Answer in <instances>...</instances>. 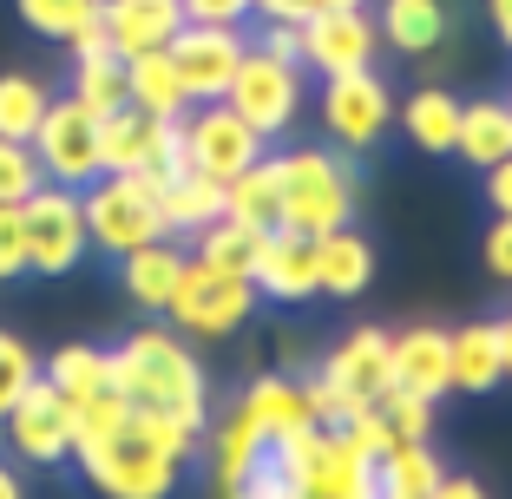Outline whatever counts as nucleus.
Here are the masks:
<instances>
[{
    "instance_id": "f257e3e1",
    "label": "nucleus",
    "mask_w": 512,
    "mask_h": 499,
    "mask_svg": "<svg viewBox=\"0 0 512 499\" xmlns=\"http://www.w3.org/2000/svg\"><path fill=\"white\" fill-rule=\"evenodd\" d=\"M112 388L132 408H158L191 427H211V375L197 362L191 335H178L165 316L138 322V329H125L112 342Z\"/></svg>"
},
{
    "instance_id": "f03ea898",
    "label": "nucleus",
    "mask_w": 512,
    "mask_h": 499,
    "mask_svg": "<svg viewBox=\"0 0 512 499\" xmlns=\"http://www.w3.org/2000/svg\"><path fill=\"white\" fill-rule=\"evenodd\" d=\"M276 158V224L302 230V237H322V230L355 224V165L329 145H289Z\"/></svg>"
},
{
    "instance_id": "7ed1b4c3",
    "label": "nucleus",
    "mask_w": 512,
    "mask_h": 499,
    "mask_svg": "<svg viewBox=\"0 0 512 499\" xmlns=\"http://www.w3.org/2000/svg\"><path fill=\"white\" fill-rule=\"evenodd\" d=\"M73 467L86 473V486L99 499H178V486H184V460H171L165 447H151L132 421L112 427L106 440L73 447Z\"/></svg>"
},
{
    "instance_id": "20e7f679",
    "label": "nucleus",
    "mask_w": 512,
    "mask_h": 499,
    "mask_svg": "<svg viewBox=\"0 0 512 499\" xmlns=\"http://www.w3.org/2000/svg\"><path fill=\"white\" fill-rule=\"evenodd\" d=\"M86 204V243L106 250L112 263L132 257L138 243L165 237V217H158V178L151 171H99V178L79 191Z\"/></svg>"
},
{
    "instance_id": "39448f33",
    "label": "nucleus",
    "mask_w": 512,
    "mask_h": 499,
    "mask_svg": "<svg viewBox=\"0 0 512 499\" xmlns=\"http://www.w3.org/2000/svg\"><path fill=\"white\" fill-rule=\"evenodd\" d=\"M224 106L237 112L263 145H270V138H289V132H296V119H302V106H309V92H302V66L243 46V66H237V79H230Z\"/></svg>"
},
{
    "instance_id": "423d86ee",
    "label": "nucleus",
    "mask_w": 512,
    "mask_h": 499,
    "mask_svg": "<svg viewBox=\"0 0 512 499\" xmlns=\"http://www.w3.org/2000/svg\"><path fill=\"white\" fill-rule=\"evenodd\" d=\"M256 303H263V296H256L250 276H224V270H204V263H184L165 322L178 335H191V342H230V335L256 316Z\"/></svg>"
},
{
    "instance_id": "0eeeda50",
    "label": "nucleus",
    "mask_w": 512,
    "mask_h": 499,
    "mask_svg": "<svg viewBox=\"0 0 512 499\" xmlns=\"http://www.w3.org/2000/svg\"><path fill=\"white\" fill-rule=\"evenodd\" d=\"M316 119L322 132L342 145V152H375L394 125V92L375 66H355V73H329L316 92Z\"/></svg>"
},
{
    "instance_id": "6e6552de",
    "label": "nucleus",
    "mask_w": 512,
    "mask_h": 499,
    "mask_svg": "<svg viewBox=\"0 0 512 499\" xmlns=\"http://www.w3.org/2000/svg\"><path fill=\"white\" fill-rule=\"evenodd\" d=\"M20 230H27V270L33 276H66L86 257V204L66 184H40V191L20 204Z\"/></svg>"
},
{
    "instance_id": "1a4fd4ad",
    "label": "nucleus",
    "mask_w": 512,
    "mask_h": 499,
    "mask_svg": "<svg viewBox=\"0 0 512 499\" xmlns=\"http://www.w3.org/2000/svg\"><path fill=\"white\" fill-rule=\"evenodd\" d=\"M33 145V158H40V171H46V184H66V191H86L92 178H99V119H92L79 99H53L46 106V119H40V132L27 138Z\"/></svg>"
},
{
    "instance_id": "9d476101",
    "label": "nucleus",
    "mask_w": 512,
    "mask_h": 499,
    "mask_svg": "<svg viewBox=\"0 0 512 499\" xmlns=\"http://www.w3.org/2000/svg\"><path fill=\"white\" fill-rule=\"evenodd\" d=\"M381 53V33H375V14L368 7H322V14L296 20V60L302 73H355V66H375Z\"/></svg>"
},
{
    "instance_id": "9b49d317",
    "label": "nucleus",
    "mask_w": 512,
    "mask_h": 499,
    "mask_svg": "<svg viewBox=\"0 0 512 499\" xmlns=\"http://www.w3.org/2000/svg\"><path fill=\"white\" fill-rule=\"evenodd\" d=\"M99 165L106 171H151V178L184 171V119H145L132 106L106 112L99 119Z\"/></svg>"
},
{
    "instance_id": "f8f14e48",
    "label": "nucleus",
    "mask_w": 512,
    "mask_h": 499,
    "mask_svg": "<svg viewBox=\"0 0 512 499\" xmlns=\"http://www.w3.org/2000/svg\"><path fill=\"white\" fill-rule=\"evenodd\" d=\"M243 46H250V33L243 27H197V20H184L178 33H171V66H178L184 79V99L191 106H211V99H224L230 79H237L243 66Z\"/></svg>"
},
{
    "instance_id": "ddd939ff",
    "label": "nucleus",
    "mask_w": 512,
    "mask_h": 499,
    "mask_svg": "<svg viewBox=\"0 0 512 499\" xmlns=\"http://www.w3.org/2000/svg\"><path fill=\"white\" fill-rule=\"evenodd\" d=\"M0 434H7V447H14L27 467H66V460H73V408H66V394L46 375L7 408Z\"/></svg>"
},
{
    "instance_id": "4468645a",
    "label": "nucleus",
    "mask_w": 512,
    "mask_h": 499,
    "mask_svg": "<svg viewBox=\"0 0 512 499\" xmlns=\"http://www.w3.org/2000/svg\"><path fill=\"white\" fill-rule=\"evenodd\" d=\"M270 152L263 138L250 132V125L237 119V112L224 106V99H211V106H191L184 112V165L204 171V178L230 184L243 165H256V158Z\"/></svg>"
},
{
    "instance_id": "2eb2a0df",
    "label": "nucleus",
    "mask_w": 512,
    "mask_h": 499,
    "mask_svg": "<svg viewBox=\"0 0 512 499\" xmlns=\"http://www.w3.org/2000/svg\"><path fill=\"white\" fill-rule=\"evenodd\" d=\"M302 499H375V454H362L342 427H316L296 473Z\"/></svg>"
},
{
    "instance_id": "dca6fc26",
    "label": "nucleus",
    "mask_w": 512,
    "mask_h": 499,
    "mask_svg": "<svg viewBox=\"0 0 512 499\" xmlns=\"http://www.w3.org/2000/svg\"><path fill=\"white\" fill-rule=\"evenodd\" d=\"M250 283H256L263 303H316V237H302V230H289V224L263 230Z\"/></svg>"
},
{
    "instance_id": "f3484780",
    "label": "nucleus",
    "mask_w": 512,
    "mask_h": 499,
    "mask_svg": "<svg viewBox=\"0 0 512 499\" xmlns=\"http://www.w3.org/2000/svg\"><path fill=\"white\" fill-rule=\"evenodd\" d=\"M316 375H329L342 394H355L362 408H375L381 394L394 388V355H388V329H375V322H362V329H348L342 342L329 348V362L316 368Z\"/></svg>"
},
{
    "instance_id": "a211bd4d",
    "label": "nucleus",
    "mask_w": 512,
    "mask_h": 499,
    "mask_svg": "<svg viewBox=\"0 0 512 499\" xmlns=\"http://www.w3.org/2000/svg\"><path fill=\"white\" fill-rule=\"evenodd\" d=\"M388 355H394V388H414V394H427V401L453 394L447 329H434V322H414V329L388 335Z\"/></svg>"
},
{
    "instance_id": "6ab92c4d",
    "label": "nucleus",
    "mask_w": 512,
    "mask_h": 499,
    "mask_svg": "<svg viewBox=\"0 0 512 499\" xmlns=\"http://www.w3.org/2000/svg\"><path fill=\"white\" fill-rule=\"evenodd\" d=\"M99 14H106V46L119 60L158 53V46H171V33L184 27L178 0H99Z\"/></svg>"
},
{
    "instance_id": "aec40b11",
    "label": "nucleus",
    "mask_w": 512,
    "mask_h": 499,
    "mask_svg": "<svg viewBox=\"0 0 512 499\" xmlns=\"http://www.w3.org/2000/svg\"><path fill=\"white\" fill-rule=\"evenodd\" d=\"M184 263H191V250H178L171 237L138 243L132 257H119V283H125V296L138 303V316H165V309H171V296H178Z\"/></svg>"
},
{
    "instance_id": "412c9836",
    "label": "nucleus",
    "mask_w": 512,
    "mask_h": 499,
    "mask_svg": "<svg viewBox=\"0 0 512 499\" xmlns=\"http://www.w3.org/2000/svg\"><path fill=\"white\" fill-rule=\"evenodd\" d=\"M263 460H270V434H263V427L250 421V408L237 401V408L211 427V480H217V499H230L256 467H263Z\"/></svg>"
},
{
    "instance_id": "4be33fe9",
    "label": "nucleus",
    "mask_w": 512,
    "mask_h": 499,
    "mask_svg": "<svg viewBox=\"0 0 512 499\" xmlns=\"http://www.w3.org/2000/svg\"><path fill=\"white\" fill-rule=\"evenodd\" d=\"M368 283H375V243H368L355 224L322 230L316 237V296L348 303V296H362Z\"/></svg>"
},
{
    "instance_id": "5701e85b",
    "label": "nucleus",
    "mask_w": 512,
    "mask_h": 499,
    "mask_svg": "<svg viewBox=\"0 0 512 499\" xmlns=\"http://www.w3.org/2000/svg\"><path fill=\"white\" fill-rule=\"evenodd\" d=\"M375 33H381V46H394L407 60H427L434 46H447L453 14H447V0H381Z\"/></svg>"
},
{
    "instance_id": "b1692460",
    "label": "nucleus",
    "mask_w": 512,
    "mask_h": 499,
    "mask_svg": "<svg viewBox=\"0 0 512 499\" xmlns=\"http://www.w3.org/2000/svg\"><path fill=\"white\" fill-rule=\"evenodd\" d=\"M158 217H165V237H197L204 224L224 217V184L191 165L171 171V178H158Z\"/></svg>"
},
{
    "instance_id": "393cba45",
    "label": "nucleus",
    "mask_w": 512,
    "mask_h": 499,
    "mask_svg": "<svg viewBox=\"0 0 512 499\" xmlns=\"http://www.w3.org/2000/svg\"><path fill=\"white\" fill-rule=\"evenodd\" d=\"M125 106L145 112V119H184V112H191L184 79H178V66H171L165 46H158V53H132V60H125Z\"/></svg>"
},
{
    "instance_id": "a878e982",
    "label": "nucleus",
    "mask_w": 512,
    "mask_h": 499,
    "mask_svg": "<svg viewBox=\"0 0 512 499\" xmlns=\"http://www.w3.org/2000/svg\"><path fill=\"white\" fill-rule=\"evenodd\" d=\"M447 480L434 440H388V454H375V499H427Z\"/></svg>"
},
{
    "instance_id": "bb28decb",
    "label": "nucleus",
    "mask_w": 512,
    "mask_h": 499,
    "mask_svg": "<svg viewBox=\"0 0 512 499\" xmlns=\"http://www.w3.org/2000/svg\"><path fill=\"white\" fill-rule=\"evenodd\" d=\"M401 132L414 152L427 158H447L453 152V132H460V99L447 86H414L401 99Z\"/></svg>"
},
{
    "instance_id": "cd10ccee",
    "label": "nucleus",
    "mask_w": 512,
    "mask_h": 499,
    "mask_svg": "<svg viewBox=\"0 0 512 499\" xmlns=\"http://www.w3.org/2000/svg\"><path fill=\"white\" fill-rule=\"evenodd\" d=\"M447 355H453V394H493L499 381H506V362H499V329H493V322L447 329Z\"/></svg>"
},
{
    "instance_id": "c85d7f7f",
    "label": "nucleus",
    "mask_w": 512,
    "mask_h": 499,
    "mask_svg": "<svg viewBox=\"0 0 512 499\" xmlns=\"http://www.w3.org/2000/svg\"><path fill=\"white\" fill-rule=\"evenodd\" d=\"M453 152L467 158L473 171L512 158V106L506 99H467L460 106V132H453Z\"/></svg>"
},
{
    "instance_id": "c756f323",
    "label": "nucleus",
    "mask_w": 512,
    "mask_h": 499,
    "mask_svg": "<svg viewBox=\"0 0 512 499\" xmlns=\"http://www.w3.org/2000/svg\"><path fill=\"white\" fill-rule=\"evenodd\" d=\"M66 99H79V106H86L92 119L119 112V106H125V60L112 53V46L73 53V66H66Z\"/></svg>"
},
{
    "instance_id": "7c9ffc66",
    "label": "nucleus",
    "mask_w": 512,
    "mask_h": 499,
    "mask_svg": "<svg viewBox=\"0 0 512 499\" xmlns=\"http://www.w3.org/2000/svg\"><path fill=\"white\" fill-rule=\"evenodd\" d=\"M243 408H250V421L263 427L270 440H289L296 427H316V421H309V401H302V381L296 375H256L250 388H243Z\"/></svg>"
},
{
    "instance_id": "2f4dec72",
    "label": "nucleus",
    "mask_w": 512,
    "mask_h": 499,
    "mask_svg": "<svg viewBox=\"0 0 512 499\" xmlns=\"http://www.w3.org/2000/svg\"><path fill=\"white\" fill-rule=\"evenodd\" d=\"M40 375L53 381L66 401L106 394V388H112V348H99V342H60V348L40 362Z\"/></svg>"
},
{
    "instance_id": "473e14b6",
    "label": "nucleus",
    "mask_w": 512,
    "mask_h": 499,
    "mask_svg": "<svg viewBox=\"0 0 512 499\" xmlns=\"http://www.w3.org/2000/svg\"><path fill=\"white\" fill-rule=\"evenodd\" d=\"M224 217L243 230H276V158L270 152L224 184Z\"/></svg>"
},
{
    "instance_id": "72a5a7b5",
    "label": "nucleus",
    "mask_w": 512,
    "mask_h": 499,
    "mask_svg": "<svg viewBox=\"0 0 512 499\" xmlns=\"http://www.w3.org/2000/svg\"><path fill=\"white\" fill-rule=\"evenodd\" d=\"M46 106H53V86H46L40 73H0V138H20L27 145L33 132H40Z\"/></svg>"
},
{
    "instance_id": "f704fd0d",
    "label": "nucleus",
    "mask_w": 512,
    "mask_h": 499,
    "mask_svg": "<svg viewBox=\"0 0 512 499\" xmlns=\"http://www.w3.org/2000/svg\"><path fill=\"white\" fill-rule=\"evenodd\" d=\"M256 243H263V230H243V224H230V217H217V224H204L191 237V263L224 270V276H250Z\"/></svg>"
},
{
    "instance_id": "c9c22d12",
    "label": "nucleus",
    "mask_w": 512,
    "mask_h": 499,
    "mask_svg": "<svg viewBox=\"0 0 512 499\" xmlns=\"http://www.w3.org/2000/svg\"><path fill=\"white\" fill-rule=\"evenodd\" d=\"M14 14L27 33H40V40H73L79 27H86V14H99V0H14Z\"/></svg>"
},
{
    "instance_id": "e433bc0d",
    "label": "nucleus",
    "mask_w": 512,
    "mask_h": 499,
    "mask_svg": "<svg viewBox=\"0 0 512 499\" xmlns=\"http://www.w3.org/2000/svg\"><path fill=\"white\" fill-rule=\"evenodd\" d=\"M33 381H40V355H33L14 329H0V421H7V408H14Z\"/></svg>"
},
{
    "instance_id": "4c0bfd02",
    "label": "nucleus",
    "mask_w": 512,
    "mask_h": 499,
    "mask_svg": "<svg viewBox=\"0 0 512 499\" xmlns=\"http://www.w3.org/2000/svg\"><path fill=\"white\" fill-rule=\"evenodd\" d=\"M375 408H381V421L394 427V440H434V401H427V394H414V388H388Z\"/></svg>"
},
{
    "instance_id": "58836bf2",
    "label": "nucleus",
    "mask_w": 512,
    "mask_h": 499,
    "mask_svg": "<svg viewBox=\"0 0 512 499\" xmlns=\"http://www.w3.org/2000/svg\"><path fill=\"white\" fill-rule=\"evenodd\" d=\"M40 184H46V171H40V158H33V145L0 138V204H27Z\"/></svg>"
},
{
    "instance_id": "ea45409f",
    "label": "nucleus",
    "mask_w": 512,
    "mask_h": 499,
    "mask_svg": "<svg viewBox=\"0 0 512 499\" xmlns=\"http://www.w3.org/2000/svg\"><path fill=\"white\" fill-rule=\"evenodd\" d=\"M302 401H309V421L316 427H348L355 414H368L355 394H342L329 375H302Z\"/></svg>"
},
{
    "instance_id": "a19ab883",
    "label": "nucleus",
    "mask_w": 512,
    "mask_h": 499,
    "mask_svg": "<svg viewBox=\"0 0 512 499\" xmlns=\"http://www.w3.org/2000/svg\"><path fill=\"white\" fill-rule=\"evenodd\" d=\"M27 276V230H20V204H0V283Z\"/></svg>"
},
{
    "instance_id": "79ce46f5",
    "label": "nucleus",
    "mask_w": 512,
    "mask_h": 499,
    "mask_svg": "<svg viewBox=\"0 0 512 499\" xmlns=\"http://www.w3.org/2000/svg\"><path fill=\"white\" fill-rule=\"evenodd\" d=\"M480 263H486V276H493V283H512V217H493V224H486Z\"/></svg>"
},
{
    "instance_id": "37998d69",
    "label": "nucleus",
    "mask_w": 512,
    "mask_h": 499,
    "mask_svg": "<svg viewBox=\"0 0 512 499\" xmlns=\"http://www.w3.org/2000/svg\"><path fill=\"white\" fill-rule=\"evenodd\" d=\"M178 7L197 27H243V20L256 14V0H178Z\"/></svg>"
},
{
    "instance_id": "c03bdc74",
    "label": "nucleus",
    "mask_w": 512,
    "mask_h": 499,
    "mask_svg": "<svg viewBox=\"0 0 512 499\" xmlns=\"http://www.w3.org/2000/svg\"><path fill=\"white\" fill-rule=\"evenodd\" d=\"M322 7H368V0H256V14L250 20H309V14H322Z\"/></svg>"
},
{
    "instance_id": "a18cd8bd",
    "label": "nucleus",
    "mask_w": 512,
    "mask_h": 499,
    "mask_svg": "<svg viewBox=\"0 0 512 499\" xmlns=\"http://www.w3.org/2000/svg\"><path fill=\"white\" fill-rule=\"evenodd\" d=\"M480 178H486V204H493V217H512V158L486 165Z\"/></svg>"
},
{
    "instance_id": "49530a36",
    "label": "nucleus",
    "mask_w": 512,
    "mask_h": 499,
    "mask_svg": "<svg viewBox=\"0 0 512 499\" xmlns=\"http://www.w3.org/2000/svg\"><path fill=\"white\" fill-rule=\"evenodd\" d=\"M427 499H493V493H486V486L473 480V473H447V480H440Z\"/></svg>"
},
{
    "instance_id": "de8ad7c7",
    "label": "nucleus",
    "mask_w": 512,
    "mask_h": 499,
    "mask_svg": "<svg viewBox=\"0 0 512 499\" xmlns=\"http://www.w3.org/2000/svg\"><path fill=\"white\" fill-rule=\"evenodd\" d=\"M486 27H493L499 40L512 46V0H486Z\"/></svg>"
},
{
    "instance_id": "09e8293b",
    "label": "nucleus",
    "mask_w": 512,
    "mask_h": 499,
    "mask_svg": "<svg viewBox=\"0 0 512 499\" xmlns=\"http://www.w3.org/2000/svg\"><path fill=\"white\" fill-rule=\"evenodd\" d=\"M493 329H499V362H506V381H512V309L493 322Z\"/></svg>"
},
{
    "instance_id": "8fccbe9b",
    "label": "nucleus",
    "mask_w": 512,
    "mask_h": 499,
    "mask_svg": "<svg viewBox=\"0 0 512 499\" xmlns=\"http://www.w3.org/2000/svg\"><path fill=\"white\" fill-rule=\"evenodd\" d=\"M0 499H27V486H20V473L0 460Z\"/></svg>"
},
{
    "instance_id": "3c124183",
    "label": "nucleus",
    "mask_w": 512,
    "mask_h": 499,
    "mask_svg": "<svg viewBox=\"0 0 512 499\" xmlns=\"http://www.w3.org/2000/svg\"><path fill=\"white\" fill-rule=\"evenodd\" d=\"M506 106H512V92H506Z\"/></svg>"
}]
</instances>
